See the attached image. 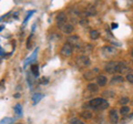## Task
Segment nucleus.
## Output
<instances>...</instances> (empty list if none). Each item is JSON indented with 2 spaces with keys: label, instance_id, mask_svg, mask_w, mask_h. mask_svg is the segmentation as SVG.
I'll return each mask as SVG.
<instances>
[{
  "label": "nucleus",
  "instance_id": "obj_1",
  "mask_svg": "<svg viewBox=\"0 0 133 124\" xmlns=\"http://www.w3.org/2000/svg\"><path fill=\"white\" fill-rule=\"evenodd\" d=\"M66 19H68V17H66L65 12H60V13L57 16V24L60 29H62L66 24Z\"/></svg>",
  "mask_w": 133,
  "mask_h": 124
},
{
  "label": "nucleus",
  "instance_id": "obj_2",
  "mask_svg": "<svg viewBox=\"0 0 133 124\" xmlns=\"http://www.w3.org/2000/svg\"><path fill=\"white\" fill-rule=\"evenodd\" d=\"M91 63V60L89 59V57H87V56H80L77 59V64L79 65V67H82V68H84V67H89Z\"/></svg>",
  "mask_w": 133,
  "mask_h": 124
},
{
  "label": "nucleus",
  "instance_id": "obj_3",
  "mask_svg": "<svg viewBox=\"0 0 133 124\" xmlns=\"http://www.w3.org/2000/svg\"><path fill=\"white\" fill-rule=\"evenodd\" d=\"M72 51H73L72 45L70 44V43H64L63 45H62V48H61V50H60V53L63 57H69V56L72 54Z\"/></svg>",
  "mask_w": 133,
  "mask_h": 124
},
{
  "label": "nucleus",
  "instance_id": "obj_4",
  "mask_svg": "<svg viewBox=\"0 0 133 124\" xmlns=\"http://www.w3.org/2000/svg\"><path fill=\"white\" fill-rule=\"evenodd\" d=\"M103 101H104V99H102V98H94L89 102V105L91 107H93V109H98L103 103Z\"/></svg>",
  "mask_w": 133,
  "mask_h": 124
},
{
  "label": "nucleus",
  "instance_id": "obj_5",
  "mask_svg": "<svg viewBox=\"0 0 133 124\" xmlns=\"http://www.w3.org/2000/svg\"><path fill=\"white\" fill-rule=\"evenodd\" d=\"M109 119L112 124H116L119 122V113L116 110H111L109 113Z\"/></svg>",
  "mask_w": 133,
  "mask_h": 124
},
{
  "label": "nucleus",
  "instance_id": "obj_6",
  "mask_svg": "<svg viewBox=\"0 0 133 124\" xmlns=\"http://www.w3.org/2000/svg\"><path fill=\"white\" fill-rule=\"evenodd\" d=\"M116 63L118 62H114V61H111V62H108L105 64V71L109 72V73H114L116 72Z\"/></svg>",
  "mask_w": 133,
  "mask_h": 124
},
{
  "label": "nucleus",
  "instance_id": "obj_7",
  "mask_svg": "<svg viewBox=\"0 0 133 124\" xmlns=\"http://www.w3.org/2000/svg\"><path fill=\"white\" fill-rule=\"evenodd\" d=\"M38 51H39V48H36L35 49V51H33L32 53V56L30 58H28V59L24 61V65H23V68H27V65L29 63H31V62H35L36 59H37V57H38Z\"/></svg>",
  "mask_w": 133,
  "mask_h": 124
},
{
  "label": "nucleus",
  "instance_id": "obj_8",
  "mask_svg": "<svg viewBox=\"0 0 133 124\" xmlns=\"http://www.w3.org/2000/svg\"><path fill=\"white\" fill-rule=\"evenodd\" d=\"M79 42H80V38H79V36H70L68 37V39H66V43H70L71 45H78L79 48H81L80 45H79Z\"/></svg>",
  "mask_w": 133,
  "mask_h": 124
},
{
  "label": "nucleus",
  "instance_id": "obj_9",
  "mask_svg": "<svg viewBox=\"0 0 133 124\" xmlns=\"http://www.w3.org/2000/svg\"><path fill=\"white\" fill-rule=\"evenodd\" d=\"M97 83H98V85H100V86H104V85L108 83L107 77L103 75V74H99V75L97 77Z\"/></svg>",
  "mask_w": 133,
  "mask_h": 124
},
{
  "label": "nucleus",
  "instance_id": "obj_10",
  "mask_svg": "<svg viewBox=\"0 0 133 124\" xmlns=\"http://www.w3.org/2000/svg\"><path fill=\"white\" fill-rule=\"evenodd\" d=\"M102 51L104 52L105 54H115V53L118 52V50H116L114 47H112V45H105V47L102 49Z\"/></svg>",
  "mask_w": 133,
  "mask_h": 124
},
{
  "label": "nucleus",
  "instance_id": "obj_11",
  "mask_svg": "<svg viewBox=\"0 0 133 124\" xmlns=\"http://www.w3.org/2000/svg\"><path fill=\"white\" fill-rule=\"evenodd\" d=\"M14 111H15V113L17 114V116H18V118H22V115H23V112H22V105L20 104V103H17V104L15 105Z\"/></svg>",
  "mask_w": 133,
  "mask_h": 124
},
{
  "label": "nucleus",
  "instance_id": "obj_12",
  "mask_svg": "<svg viewBox=\"0 0 133 124\" xmlns=\"http://www.w3.org/2000/svg\"><path fill=\"white\" fill-rule=\"evenodd\" d=\"M61 30L63 31V33H65V35H70V33H72V32H73L74 28H73L72 24H65V26L62 28Z\"/></svg>",
  "mask_w": 133,
  "mask_h": 124
},
{
  "label": "nucleus",
  "instance_id": "obj_13",
  "mask_svg": "<svg viewBox=\"0 0 133 124\" xmlns=\"http://www.w3.org/2000/svg\"><path fill=\"white\" fill-rule=\"evenodd\" d=\"M43 98V94H41V93H35L32 95V102H33V104H38V103L41 101V99Z\"/></svg>",
  "mask_w": 133,
  "mask_h": 124
},
{
  "label": "nucleus",
  "instance_id": "obj_14",
  "mask_svg": "<svg viewBox=\"0 0 133 124\" xmlns=\"http://www.w3.org/2000/svg\"><path fill=\"white\" fill-rule=\"evenodd\" d=\"M80 116L83 118V119H85V120H90L91 118L93 116V114L91 111H88V110H84V111H82V112L80 113Z\"/></svg>",
  "mask_w": 133,
  "mask_h": 124
},
{
  "label": "nucleus",
  "instance_id": "obj_15",
  "mask_svg": "<svg viewBox=\"0 0 133 124\" xmlns=\"http://www.w3.org/2000/svg\"><path fill=\"white\" fill-rule=\"evenodd\" d=\"M124 81V78L122 75H114L113 78L111 79V83L116 84V83H122Z\"/></svg>",
  "mask_w": 133,
  "mask_h": 124
},
{
  "label": "nucleus",
  "instance_id": "obj_16",
  "mask_svg": "<svg viewBox=\"0 0 133 124\" xmlns=\"http://www.w3.org/2000/svg\"><path fill=\"white\" fill-rule=\"evenodd\" d=\"M85 16H89V17H92V16H95L97 15V10H95L94 7H89L88 9L84 11Z\"/></svg>",
  "mask_w": 133,
  "mask_h": 124
},
{
  "label": "nucleus",
  "instance_id": "obj_17",
  "mask_svg": "<svg viewBox=\"0 0 133 124\" xmlns=\"http://www.w3.org/2000/svg\"><path fill=\"white\" fill-rule=\"evenodd\" d=\"M87 89H88V91H90V92L95 93V92H98L99 91V86H98V84H95V83H89L88 86H87Z\"/></svg>",
  "mask_w": 133,
  "mask_h": 124
},
{
  "label": "nucleus",
  "instance_id": "obj_18",
  "mask_svg": "<svg viewBox=\"0 0 133 124\" xmlns=\"http://www.w3.org/2000/svg\"><path fill=\"white\" fill-rule=\"evenodd\" d=\"M31 73L35 77H38L39 75V65L38 64H32L31 65Z\"/></svg>",
  "mask_w": 133,
  "mask_h": 124
},
{
  "label": "nucleus",
  "instance_id": "obj_19",
  "mask_svg": "<svg viewBox=\"0 0 133 124\" xmlns=\"http://www.w3.org/2000/svg\"><path fill=\"white\" fill-rule=\"evenodd\" d=\"M125 63L124 62H118L116 63V72H122L124 69H125Z\"/></svg>",
  "mask_w": 133,
  "mask_h": 124
},
{
  "label": "nucleus",
  "instance_id": "obj_20",
  "mask_svg": "<svg viewBox=\"0 0 133 124\" xmlns=\"http://www.w3.org/2000/svg\"><path fill=\"white\" fill-rule=\"evenodd\" d=\"M99 37H100V32L98 30H91L90 31V38L91 39L95 40V39H98Z\"/></svg>",
  "mask_w": 133,
  "mask_h": 124
},
{
  "label": "nucleus",
  "instance_id": "obj_21",
  "mask_svg": "<svg viewBox=\"0 0 133 124\" xmlns=\"http://www.w3.org/2000/svg\"><path fill=\"white\" fill-rule=\"evenodd\" d=\"M130 107H129V106H122L121 107V110H120V113H121L122 115H128L129 113H130Z\"/></svg>",
  "mask_w": 133,
  "mask_h": 124
},
{
  "label": "nucleus",
  "instance_id": "obj_22",
  "mask_svg": "<svg viewBox=\"0 0 133 124\" xmlns=\"http://www.w3.org/2000/svg\"><path fill=\"white\" fill-rule=\"evenodd\" d=\"M15 119L12 118H5L1 120V124H14Z\"/></svg>",
  "mask_w": 133,
  "mask_h": 124
},
{
  "label": "nucleus",
  "instance_id": "obj_23",
  "mask_svg": "<svg viewBox=\"0 0 133 124\" xmlns=\"http://www.w3.org/2000/svg\"><path fill=\"white\" fill-rule=\"evenodd\" d=\"M35 10H31V11H29L28 12V13H27V16H26V18H24V20H23V24H27V22H28V20L29 19H30V17H31V16L33 15V13H35Z\"/></svg>",
  "mask_w": 133,
  "mask_h": 124
},
{
  "label": "nucleus",
  "instance_id": "obj_24",
  "mask_svg": "<svg viewBox=\"0 0 133 124\" xmlns=\"http://www.w3.org/2000/svg\"><path fill=\"white\" fill-rule=\"evenodd\" d=\"M108 107H109V102L104 100V101H103V103L98 107V109L99 110H105V109H108Z\"/></svg>",
  "mask_w": 133,
  "mask_h": 124
},
{
  "label": "nucleus",
  "instance_id": "obj_25",
  "mask_svg": "<svg viewBox=\"0 0 133 124\" xmlns=\"http://www.w3.org/2000/svg\"><path fill=\"white\" fill-rule=\"evenodd\" d=\"M70 124H84V123H83L81 120H79L77 118H73V119L70 120Z\"/></svg>",
  "mask_w": 133,
  "mask_h": 124
},
{
  "label": "nucleus",
  "instance_id": "obj_26",
  "mask_svg": "<svg viewBox=\"0 0 133 124\" xmlns=\"http://www.w3.org/2000/svg\"><path fill=\"white\" fill-rule=\"evenodd\" d=\"M129 102H130V99H129L128 97H124V98H122L121 100H120V103H121L123 106H125V104H127V103H129Z\"/></svg>",
  "mask_w": 133,
  "mask_h": 124
},
{
  "label": "nucleus",
  "instance_id": "obj_27",
  "mask_svg": "<svg viewBox=\"0 0 133 124\" xmlns=\"http://www.w3.org/2000/svg\"><path fill=\"white\" fill-rule=\"evenodd\" d=\"M48 83H49V78H47V77H42V78H41V80H40V84L45 85V84H48Z\"/></svg>",
  "mask_w": 133,
  "mask_h": 124
},
{
  "label": "nucleus",
  "instance_id": "obj_28",
  "mask_svg": "<svg viewBox=\"0 0 133 124\" xmlns=\"http://www.w3.org/2000/svg\"><path fill=\"white\" fill-rule=\"evenodd\" d=\"M32 37H33V36H32V33H31L30 36H29L28 40H27V49H30V48H31V45H30V44H31V40H32Z\"/></svg>",
  "mask_w": 133,
  "mask_h": 124
},
{
  "label": "nucleus",
  "instance_id": "obj_29",
  "mask_svg": "<svg viewBox=\"0 0 133 124\" xmlns=\"http://www.w3.org/2000/svg\"><path fill=\"white\" fill-rule=\"evenodd\" d=\"M127 81H129L130 83H133V74L132 73H129L127 75Z\"/></svg>",
  "mask_w": 133,
  "mask_h": 124
},
{
  "label": "nucleus",
  "instance_id": "obj_30",
  "mask_svg": "<svg viewBox=\"0 0 133 124\" xmlns=\"http://www.w3.org/2000/svg\"><path fill=\"white\" fill-rule=\"evenodd\" d=\"M80 24H81V26H84V27H87V26H88V24H89L88 19H81Z\"/></svg>",
  "mask_w": 133,
  "mask_h": 124
},
{
  "label": "nucleus",
  "instance_id": "obj_31",
  "mask_svg": "<svg viewBox=\"0 0 133 124\" xmlns=\"http://www.w3.org/2000/svg\"><path fill=\"white\" fill-rule=\"evenodd\" d=\"M104 95H111V97H113L114 93L113 92H104Z\"/></svg>",
  "mask_w": 133,
  "mask_h": 124
},
{
  "label": "nucleus",
  "instance_id": "obj_32",
  "mask_svg": "<svg viewBox=\"0 0 133 124\" xmlns=\"http://www.w3.org/2000/svg\"><path fill=\"white\" fill-rule=\"evenodd\" d=\"M118 28V23H112V29H116Z\"/></svg>",
  "mask_w": 133,
  "mask_h": 124
},
{
  "label": "nucleus",
  "instance_id": "obj_33",
  "mask_svg": "<svg viewBox=\"0 0 133 124\" xmlns=\"http://www.w3.org/2000/svg\"><path fill=\"white\" fill-rule=\"evenodd\" d=\"M0 52H1V59H2V58H3V56H5V54H3V49H2V48L0 49Z\"/></svg>",
  "mask_w": 133,
  "mask_h": 124
},
{
  "label": "nucleus",
  "instance_id": "obj_34",
  "mask_svg": "<svg viewBox=\"0 0 133 124\" xmlns=\"http://www.w3.org/2000/svg\"><path fill=\"white\" fill-rule=\"evenodd\" d=\"M15 98H17V99L20 98V94H19V93H16V94H15Z\"/></svg>",
  "mask_w": 133,
  "mask_h": 124
},
{
  "label": "nucleus",
  "instance_id": "obj_35",
  "mask_svg": "<svg viewBox=\"0 0 133 124\" xmlns=\"http://www.w3.org/2000/svg\"><path fill=\"white\" fill-rule=\"evenodd\" d=\"M3 28H5V26H3V24H1V28H0V31H2V30H3Z\"/></svg>",
  "mask_w": 133,
  "mask_h": 124
},
{
  "label": "nucleus",
  "instance_id": "obj_36",
  "mask_svg": "<svg viewBox=\"0 0 133 124\" xmlns=\"http://www.w3.org/2000/svg\"><path fill=\"white\" fill-rule=\"evenodd\" d=\"M131 57L133 58V49H132V50H131Z\"/></svg>",
  "mask_w": 133,
  "mask_h": 124
},
{
  "label": "nucleus",
  "instance_id": "obj_37",
  "mask_svg": "<svg viewBox=\"0 0 133 124\" xmlns=\"http://www.w3.org/2000/svg\"><path fill=\"white\" fill-rule=\"evenodd\" d=\"M18 124H22V123H18Z\"/></svg>",
  "mask_w": 133,
  "mask_h": 124
}]
</instances>
